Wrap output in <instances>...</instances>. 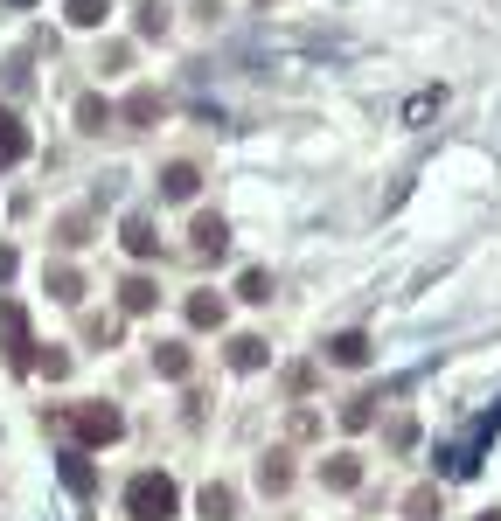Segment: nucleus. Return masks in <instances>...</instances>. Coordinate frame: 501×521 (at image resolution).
I'll list each match as a JSON object with an SVG mask.
<instances>
[{"label":"nucleus","instance_id":"nucleus-1","mask_svg":"<svg viewBox=\"0 0 501 521\" xmlns=\"http://www.w3.org/2000/svg\"><path fill=\"white\" fill-rule=\"evenodd\" d=\"M56 431L70 445H119L126 438V417L112 403H70V410H56Z\"/></svg>","mask_w":501,"mask_h":521},{"label":"nucleus","instance_id":"nucleus-2","mask_svg":"<svg viewBox=\"0 0 501 521\" xmlns=\"http://www.w3.org/2000/svg\"><path fill=\"white\" fill-rule=\"evenodd\" d=\"M174 508H181V487L167 473H133L126 480V515L133 521H174Z\"/></svg>","mask_w":501,"mask_h":521},{"label":"nucleus","instance_id":"nucleus-3","mask_svg":"<svg viewBox=\"0 0 501 521\" xmlns=\"http://www.w3.org/2000/svg\"><path fill=\"white\" fill-rule=\"evenodd\" d=\"M0 334H7V369L28 376V369H35V341H28V313H21V299H0Z\"/></svg>","mask_w":501,"mask_h":521},{"label":"nucleus","instance_id":"nucleus-4","mask_svg":"<svg viewBox=\"0 0 501 521\" xmlns=\"http://www.w3.org/2000/svg\"><path fill=\"white\" fill-rule=\"evenodd\" d=\"M56 473H63V487H70V494H98V466L84 459V445H70V452L56 459Z\"/></svg>","mask_w":501,"mask_h":521},{"label":"nucleus","instance_id":"nucleus-5","mask_svg":"<svg viewBox=\"0 0 501 521\" xmlns=\"http://www.w3.org/2000/svg\"><path fill=\"white\" fill-rule=\"evenodd\" d=\"M188 244H195V258H223V251H230V230H223V216H195Z\"/></svg>","mask_w":501,"mask_h":521},{"label":"nucleus","instance_id":"nucleus-6","mask_svg":"<svg viewBox=\"0 0 501 521\" xmlns=\"http://www.w3.org/2000/svg\"><path fill=\"white\" fill-rule=\"evenodd\" d=\"M328 362H334V369H369V334H334Z\"/></svg>","mask_w":501,"mask_h":521},{"label":"nucleus","instance_id":"nucleus-7","mask_svg":"<svg viewBox=\"0 0 501 521\" xmlns=\"http://www.w3.org/2000/svg\"><path fill=\"white\" fill-rule=\"evenodd\" d=\"M14 160H28V126H21V112H0V167H14Z\"/></svg>","mask_w":501,"mask_h":521},{"label":"nucleus","instance_id":"nucleus-8","mask_svg":"<svg viewBox=\"0 0 501 521\" xmlns=\"http://www.w3.org/2000/svg\"><path fill=\"white\" fill-rule=\"evenodd\" d=\"M119 237H126V251H133V258H154V251H161L154 216H126V230H119Z\"/></svg>","mask_w":501,"mask_h":521},{"label":"nucleus","instance_id":"nucleus-9","mask_svg":"<svg viewBox=\"0 0 501 521\" xmlns=\"http://www.w3.org/2000/svg\"><path fill=\"white\" fill-rule=\"evenodd\" d=\"M195 188H202V174H195L188 160H174V167L161 174V195H167V202H195Z\"/></svg>","mask_w":501,"mask_h":521},{"label":"nucleus","instance_id":"nucleus-10","mask_svg":"<svg viewBox=\"0 0 501 521\" xmlns=\"http://www.w3.org/2000/svg\"><path fill=\"white\" fill-rule=\"evenodd\" d=\"M355 480H362V459L355 452H334L328 466H321V487H334V494H348Z\"/></svg>","mask_w":501,"mask_h":521},{"label":"nucleus","instance_id":"nucleus-11","mask_svg":"<svg viewBox=\"0 0 501 521\" xmlns=\"http://www.w3.org/2000/svg\"><path fill=\"white\" fill-rule=\"evenodd\" d=\"M154 299H161V285H154V278H140V271L119 285V306H126V313H154Z\"/></svg>","mask_w":501,"mask_h":521},{"label":"nucleus","instance_id":"nucleus-12","mask_svg":"<svg viewBox=\"0 0 501 521\" xmlns=\"http://www.w3.org/2000/svg\"><path fill=\"white\" fill-rule=\"evenodd\" d=\"M119 119H126V126H154V119H161V91H133V98H126V105H119Z\"/></svg>","mask_w":501,"mask_h":521},{"label":"nucleus","instance_id":"nucleus-13","mask_svg":"<svg viewBox=\"0 0 501 521\" xmlns=\"http://www.w3.org/2000/svg\"><path fill=\"white\" fill-rule=\"evenodd\" d=\"M195 508H202V521H237V494H230V487H216V480H209V487H202V501H195Z\"/></svg>","mask_w":501,"mask_h":521},{"label":"nucleus","instance_id":"nucleus-14","mask_svg":"<svg viewBox=\"0 0 501 521\" xmlns=\"http://www.w3.org/2000/svg\"><path fill=\"white\" fill-rule=\"evenodd\" d=\"M188 327H223V292H188Z\"/></svg>","mask_w":501,"mask_h":521},{"label":"nucleus","instance_id":"nucleus-15","mask_svg":"<svg viewBox=\"0 0 501 521\" xmlns=\"http://www.w3.org/2000/svg\"><path fill=\"white\" fill-rule=\"evenodd\" d=\"M265 362H272V348H265L258 334H237V341H230V369H265Z\"/></svg>","mask_w":501,"mask_h":521},{"label":"nucleus","instance_id":"nucleus-16","mask_svg":"<svg viewBox=\"0 0 501 521\" xmlns=\"http://www.w3.org/2000/svg\"><path fill=\"white\" fill-rule=\"evenodd\" d=\"M112 119H119V112H112V105H105L98 91H91V98H77V126H84V132H105Z\"/></svg>","mask_w":501,"mask_h":521},{"label":"nucleus","instance_id":"nucleus-17","mask_svg":"<svg viewBox=\"0 0 501 521\" xmlns=\"http://www.w3.org/2000/svg\"><path fill=\"white\" fill-rule=\"evenodd\" d=\"M63 14H70V28H98L112 14V0H63Z\"/></svg>","mask_w":501,"mask_h":521},{"label":"nucleus","instance_id":"nucleus-18","mask_svg":"<svg viewBox=\"0 0 501 521\" xmlns=\"http://www.w3.org/2000/svg\"><path fill=\"white\" fill-rule=\"evenodd\" d=\"M341 424H348V431H369V424H376V396H348V403H341Z\"/></svg>","mask_w":501,"mask_h":521},{"label":"nucleus","instance_id":"nucleus-19","mask_svg":"<svg viewBox=\"0 0 501 521\" xmlns=\"http://www.w3.org/2000/svg\"><path fill=\"white\" fill-rule=\"evenodd\" d=\"M154 369H161V376H188V348H181V341H161V348H154Z\"/></svg>","mask_w":501,"mask_h":521},{"label":"nucleus","instance_id":"nucleus-20","mask_svg":"<svg viewBox=\"0 0 501 521\" xmlns=\"http://www.w3.org/2000/svg\"><path fill=\"white\" fill-rule=\"evenodd\" d=\"M49 292H56L63 306H77V299H84V278H77V271L63 264V271H49Z\"/></svg>","mask_w":501,"mask_h":521},{"label":"nucleus","instance_id":"nucleus-21","mask_svg":"<svg viewBox=\"0 0 501 521\" xmlns=\"http://www.w3.org/2000/svg\"><path fill=\"white\" fill-rule=\"evenodd\" d=\"M286 480H293V466H286V459L272 452V459L258 466V487H265V494H286Z\"/></svg>","mask_w":501,"mask_h":521},{"label":"nucleus","instance_id":"nucleus-22","mask_svg":"<svg viewBox=\"0 0 501 521\" xmlns=\"http://www.w3.org/2000/svg\"><path fill=\"white\" fill-rule=\"evenodd\" d=\"M404 515L411 521H439V487H418V494L404 501Z\"/></svg>","mask_w":501,"mask_h":521},{"label":"nucleus","instance_id":"nucleus-23","mask_svg":"<svg viewBox=\"0 0 501 521\" xmlns=\"http://www.w3.org/2000/svg\"><path fill=\"white\" fill-rule=\"evenodd\" d=\"M237 292H244L251 306H265V299H272V278H265V271H244V278H237Z\"/></svg>","mask_w":501,"mask_h":521},{"label":"nucleus","instance_id":"nucleus-24","mask_svg":"<svg viewBox=\"0 0 501 521\" xmlns=\"http://www.w3.org/2000/svg\"><path fill=\"white\" fill-rule=\"evenodd\" d=\"M167 28V7L161 0H147V7H140V35H161Z\"/></svg>","mask_w":501,"mask_h":521},{"label":"nucleus","instance_id":"nucleus-25","mask_svg":"<svg viewBox=\"0 0 501 521\" xmlns=\"http://www.w3.org/2000/svg\"><path fill=\"white\" fill-rule=\"evenodd\" d=\"M7 278H14V251L0 244V285H7Z\"/></svg>","mask_w":501,"mask_h":521},{"label":"nucleus","instance_id":"nucleus-26","mask_svg":"<svg viewBox=\"0 0 501 521\" xmlns=\"http://www.w3.org/2000/svg\"><path fill=\"white\" fill-rule=\"evenodd\" d=\"M7 7H35V0H7Z\"/></svg>","mask_w":501,"mask_h":521},{"label":"nucleus","instance_id":"nucleus-27","mask_svg":"<svg viewBox=\"0 0 501 521\" xmlns=\"http://www.w3.org/2000/svg\"><path fill=\"white\" fill-rule=\"evenodd\" d=\"M481 521H501V515H481Z\"/></svg>","mask_w":501,"mask_h":521}]
</instances>
